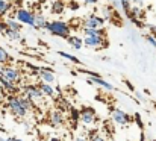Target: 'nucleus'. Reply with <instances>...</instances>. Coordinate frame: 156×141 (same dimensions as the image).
Returning <instances> with one entry per match:
<instances>
[{
  "mask_svg": "<svg viewBox=\"0 0 156 141\" xmlns=\"http://www.w3.org/2000/svg\"><path fill=\"white\" fill-rule=\"evenodd\" d=\"M6 106L14 117L26 118L30 114V111L34 109L35 103L23 94H8L6 96Z\"/></svg>",
  "mask_w": 156,
  "mask_h": 141,
  "instance_id": "nucleus-1",
  "label": "nucleus"
},
{
  "mask_svg": "<svg viewBox=\"0 0 156 141\" xmlns=\"http://www.w3.org/2000/svg\"><path fill=\"white\" fill-rule=\"evenodd\" d=\"M46 31L49 34H52L53 37H59L62 40H68V37H71V27L68 23L62 21V20H52L47 23Z\"/></svg>",
  "mask_w": 156,
  "mask_h": 141,
  "instance_id": "nucleus-2",
  "label": "nucleus"
},
{
  "mask_svg": "<svg viewBox=\"0 0 156 141\" xmlns=\"http://www.w3.org/2000/svg\"><path fill=\"white\" fill-rule=\"evenodd\" d=\"M20 91H21L23 96H26L27 99H30L35 105L41 103L43 99H44V93L41 91V88H40L38 84H26V85L21 87Z\"/></svg>",
  "mask_w": 156,
  "mask_h": 141,
  "instance_id": "nucleus-3",
  "label": "nucleus"
},
{
  "mask_svg": "<svg viewBox=\"0 0 156 141\" xmlns=\"http://www.w3.org/2000/svg\"><path fill=\"white\" fill-rule=\"evenodd\" d=\"M106 34L102 32V34H94V35H83V44L87 47H91V49H105L108 47V41L105 40Z\"/></svg>",
  "mask_w": 156,
  "mask_h": 141,
  "instance_id": "nucleus-4",
  "label": "nucleus"
},
{
  "mask_svg": "<svg viewBox=\"0 0 156 141\" xmlns=\"http://www.w3.org/2000/svg\"><path fill=\"white\" fill-rule=\"evenodd\" d=\"M0 78H5V79H8V81H11L14 84H20V81H21V71H20L18 67H14V65L6 64V65H2L0 67Z\"/></svg>",
  "mask_w": 156,
  "mask_h": 141,
  "instance_id": "nucleus-5",
  "label": "nucleus"
},
{
  "mask_svg": "<svg viewBox=\"0 0 156 141\" xmlns=\"http://www.w3.org/2000/svg\"><path fill=\"white\" fill-rule=\"evenodd\" d=\"M15 18H17L21 24H24V26H27V27H37V26H35L37 14L32 12V11H29V9H24V8L17 9V12H15Z\"/></svg>",
  "mask_w": 156,
  "mask_h": 141,
  "instance_id": "nucleus-6",
  "label": "nucleus"
},
{
  "mask_svg": "<svg viewBox=\"0 0 156 141\" xmlns=\"http://www.w3.org/2000/svg\"><path fill=\"white\" fill-rule=\"evenodd\" d=\"M111 120H112V123H115V125H118V126H127L133 118H132L127 112H124L123 109L114 108V109L111 111Z\"/></svg>",
  "mask_w": 156,
  "mask_h": 141,
  "instance_id": "nucleus-7",
  "label": "nucleus"
},
{
  "mask_svg": "<svg viewBox=\"0 0 156 141\" xmlns=\"http://www.w3.org/2000/svg\"><path fill=\"white\" fill-rule=\"evenodd\" d=\"M96 118H97V114H96V109L93 106L80 108V121H82V125L93 126L96 123Z\"/></svg>",
  "mask_w": 156,
  "mask_h": 141,
  "instance_id": "nucleus-8",
  "label": "nucleus"
},
{
  "mask_svg": "<svg viewBox=\"0 0 156 141\" xmlns=\"http://www.w3.org/2000/svg\"><path fill=\"white\" fill-rule=\"evenodd\" d=\"M105 26V17L91 14L88 17L83 18L82 21V27H90V29H102Z\"/></svg>",
  "mask_w": 156,
  "mask_h": 141,
  "instance_id": "nucleus-9",
  "label": "nucleus"
},
{
  "mask_svg": "<svg viewBox=\"0 0 156 141\" xmlns=\"http://www.w3.org/2000/svg\"><path fill=\"white\" fill-rule=\"evenodd\" d=\"M0 88H2L3 94H6V96L8 94H18V91L21 90L18 87V84H14V82H11L5 78H0Z\"/></svg>",
  "mask_w": 156,
  "mask_h": 141,
  "instance_id": "nucleus-10",
  "label": "nucleus"
},
{
  "mask_svg": "<svg viewBox=\"0 0 156 141\" xmlns=\"http://www.w3.org/2000/svg\"><path fill=\"white\" fill-rule=\"evenodd\" d=\"M37 74H38V78L41 79V82H47V84H55V81H56L55 71H53V70H50V68L38 67V70H37Z\"/></svg>",
  "mask_w": 156,
  "mask_h": 141,
  "instance_id": "nucleus-11",
  "label": "nucleus"
},
{
  "mask_svg": "<svg viewBox=\"0 0 156 141\" xmlns=\"http://www.w3.org/2000/svg\"><path fill=\"white\" fill-rule=\"evenodd\" d=\"M49 123H50V126L53 128H59V126H62L64 123H65V117H64V112L62 111H52L50 114H49Z\"/></svg>",
  "mask_w": 156,
  "mask_h": 141,
  "instance_id": "nucleus-12",
  "label": "nucleus"
},
{
  "mask_svg": "<svg viewBox=\"0 0 156 141\" xmlns=\"http://www.w3.org/2000/svg\"><path fill=\"white\" fill-rule=\"evenodd\" d=\"M88 82L90 84H94V85H99L100 88H105L106 91H115V87L109 82H106L103 78H88Z\"/></svg>",
  "mask_w": 156,
  "mask_h": 141,
  "instance_id": "nucleus-13",
  "label": "nucleus"
},
{
  "mask_svg": "<svg viewBox=\"0 0 156 141\" xmlns=\"http://www.w3.org/2000/svg\"><path fill=\"white\" fill-rule=\"evenodd\" d=\"M38 85H40L41 91L44 93V96H46V97H55L56 91H55V88H53L52 84H47V82H41V84H38Z\"/></svg>",
  "mask_w": 156,
  "mask_h": 141,
  "instance_id": "nucleus-14",
  "label": "nucleus"
},
{
  "mask_svg": "<svg viewBox=\"0 0 156 141\" xmlns=\"http://www.w3.org/2000/svg\"><path fill=\"white\" fill-rule=\"evenodd\" d=\"M68 44L73 47V49H76V50H80L82 46H83V40L80 38V37H77V35H71V37H68Z\"/></svg>",
  "mask_w": 156,
  "mask_h": 141,
  "instance_id": "nucleus-15",
  "label": "nucleus"
},
{
  "mask_svg": "<svg viewBox=\"0 0 156 141\" xmlns=\"http://www.w3.org/2000/svg\"><path fill=\"white\" fill-rule=\"evenodd\" d=\"M64 9H65V3L62 0H55L50 6L52 14H64Z\"/></svg>",
  "mask_w": 156,
  "mask_h": 141,
  "instance_id": "nucleus-16",
  "label": "nucleus"
},
{
  "mask_svg": "<svg viewBox=\"0 0 156 141\" xmlns=\"http://www.w3.org/2000/svg\"><path fill=\"white\" fill-rule=\"evenodd\" d=\"M6 24H8V29H11V31H20V32H21L23 24H21L17 18H8V20H6Z\"/></svg>",
  "mask_w": 156,
  "mask_h": 141,
  "instance_id": "nucleus-17",
  "label": "nucleus"
},
{
  "mask_svg": "<svg viewBox=\"0 0 156 141\" xmlns=\"http://www.w3.org/2000/svg\"><path fill=\"white\" fill-rule=\"evenodd\" d=\"M5 35H6L11 41H21V40H23L20 31H11V29H8V31L5 32Z\"/></svg>",
  "mask_w": 156,
  "mask_h": 141,
  "instance_id": "nucleus-18",
  "label": "nucleus"
},
{
  "mask_svg": "<svg viewBox=\"0 0 156 141\" xmlns=\"http://www.w3.org/2000/svg\"><path fill=\"white\" fill-rule=\"evenodd\" d=\"M58 55H59L61 58H64V59H67V61L73 62V64H80V59H79V58H76V56H73V55H70V53H67V52L58 50Z\"/></svg>",
  "mask_w": 156,
  "mask_h": 141,
  "instance_id": "nucleus-19",
  "label": "nucleus"
},
{
  "mask_svg": "<svg viewBox=\"0 0 156 141\" xmlns=\"http://www.w3.org/2000/svg\"><path fill=\"white\" fill-rule=\"evenodd\" d=\"M70 118L73 121L74 126H77V121H80V109H76V108H70Z\"/></svg>",
  "mask_w": 156,
  "mask_h": 141,
  "instance_id": "nucleus-20",
  "label": "nucleus"
},
{
  "mask_svg": "<svg viewBox=\"0 0 156 141\" xmlns=\"http://www.w3.org/2000/svg\"><path fill=\"white\" fill-rule=\"evenodd\" d=\"M47 20H46V17L44 15H41V14H37V21H35V26H37V29L40 31V29H46V26H47Z\"/></svg>",
  "mask_w": 156,
  "mask_h": 141,
  "instance_id": "nucleus-21",
  "label": "nucleus"
},
{
  "mask_svg": "<svg viewBox=\"0 0 156 141\" xmlns=\"http://www.w3.org/2000/svg\"><path fill=\"white\" fill-rule=\"evenodd\" d=\"M120 5H121V9L124 11V14L129 17V14L132 12V8H133L132 0H120Z\"/></svg>",
  "mask_w": 156,
  "mask_h": 141,
  "instance_id": "nucleus-22",
  "label": "nucleus"
},
{
  "mask_svg": "<svg viewBox=\"0 0 156 141\" xmlns=\"http://www.w3.org/2000/svg\"><path fill=\"white\" fill-rule=\"evenodd\" d=\"M9 61H11L9 53L6 52V49H3V47L0 46V65H6Z\"/></svg>",
  "mask_w": 156,
  "mask_h": 141,
  "instance_id": "nucleus-23",
  "label": "nucleus"
},
{
  "mask_svg": "<svg viewBox=\"0 0 156 141\" xmlns=\"http://www.w3.org/2000/svg\"><path fill=\"white\" fill-rule=\"evenodd\" d=\"M9 9H11L9 0H0V17L6 15V14L9 12Z\"/></svg>",
  "mask_w": 156,
  "mask_h": 141,
  "instance_id": "nucleus-24",
  "label": "nucleus"
},
{
  "mask_svg": "<svg viewBox=\"0 0 156 141\" xmlns=\"http://www.w3.org/2000/svg\"><path fill=\"white\" fill-rule=\"evenodd\" d=\"M133 121L138 125V128H140L141 131L144 129V123H143V120H141V115H140L138 112H135V115H133Z\"/></svg>",
  "mask_w": 156,
  "mask_h": 141,
  "instance_id": "nucleus-25",
  "label": "nucleus"
},
{
  "mask_svg": "<svg viewBox=\"0 0 156 141\" xmlns=\"http://www.w3.org/2000/svg\"><path fill=\"white\" fill-rule=\"evenodd\" d=\"M146 41H147V43H149L152 47H155V49H156V35H152V34L146 35Z\"/></svg>",
  "mask_w": 156,
  "mask_h": 141,
  "instance_id": "nucleus-26",
  "label": "nucleus"
},
{
  "mask_svg": "<svg viewBox=\"0 0 156 141\" xmlns=\"http://www.w3.org/2000/svg\"><path fill=\"white\" fill-rule=\"evenodd\" d=\"M88 141H106V140H105V137L102 134H91Z\"/></svg>",
  "mask_w": 156,
  "mask_h": 141,
  "instance_id": "nucleus-27",
  "label": "nucleus"
},
{
  "mask_svg": "<svg viewBox=\"0 0 156 141\" xmlns=\"http://www.w3.org/2000/svg\"><path fill=\"white\" fill-rule=\"evenodd\" d=\"M88 78H102V74L100 73H96V71H91V70H85L83 71Z\"/></svg>",
  "mask_w": 156,
  "mask_h": 141,
  "instance_id": "nucleus-28",
  "label": "nucleus"
},
{
  "mask_svg": "<svg viewBox=\"0 0 156 141\" xmlns=\"http://www.w3.org/2000/svg\"><path fill=\"white\" fill-rule=\"evenodd\" d=\"M8 31V24H6V20H0V34H5Z\"/></svg>",
  "mask_w": 156,
  "mask_h": 141,
  "instance_id": "nucleus-29",
  "label": "nucleus"
},
{
  "mask_svg": "<svg viewBox=\"0 0 156 141\" xmlns=\"http://www.w3.org/2000/svg\"><path fill=\"white\" fill-rule=\"evenodd\" d=\"M21 125H23V128H24L26 131H30V129H32V125H30L27 120H23V121H21Z\"/></svg>",
  "mask_w": 156,
  "mask_h": 141,
  "instance_id": "nucleus-30",
  "label": "nucleus"
},
{
  "mask_svg": "<svg viewBox=\"0 0 156 141\" xmlns=\"http://www.w3.org/2000/svg\"><path fill=\"white\" fill-rule=\"evenodd\" d=\"M135 96H136V100H138V102H146V100H147V99H146L143 94L138 93V91H135Z\"/></svg>",
  "mask_w": 156,
  "mask_h": 141,
  "instance_id": "nucleus-31",
  "label": "nucleus"
},
{
  "mask_svg": "<svg viewBox=\"0 0 156 141\" xmlns=\"http://www.w3.org/2000/svg\"><path fill=\"white\" fill-rule=\"evenodd\" d=\"M132 5H133V6H140V8H143L144 0H132Z\"/></svg>",
  "mask_w": 156,
  "mask_h": 141,
  "instance_id": "nucleus-32",
  "label": "nucleus"
},
{
  "mask_svg": "<svg viewBox=\"0 0 156 141\" xmlns=\"http://www.w3.org/2000/svg\"><path fill=\"white\" fill-rule=\"evenodd\" d=\"M149 31L152 35H156V24H149Z\"/></svg>",
  "mask_w": 156,
  "mask_h": 141,
  "instance_id": "nucleus-33",
  "label": "nucleus"
},
{
  "mask_svg": "<svg viewBox=\"0 0 156 141\" xmlns=\"http://www.w3.org/2000/svg\"><path fill=\"white\" fill-rule=\"evenodd\" d=\"M124 84H126V87H127V88H129V90H130V91H135V88H133V85H132V84H130V82H129V81H127V79H126V81H124Z\"/></svg>",
  "mask_w": 156,
  "mask_h": 141,
  "instance_id": "nucleus-34",
  "label": "nucleus"
},
{
  "mask_svg": "<svg viewBox=\"0 0 156 141\" xmlns=\"http://www.w3.org/2000/svg\"><path fill=\"white\" fill-rule=\"evenodd\" d=\"M87 5H97L99 3V0H83Z\"/></svg>",
  "mask_w": 156,
  "mask_h": 141,
  "instance_id": "nucleus-35",
  "label": "nucleus"
},
{
  "mask_svg": "<svg viewBox=\"0 0 156 141\" xmlns=\"http://www.w3.org/2000/svg\"><path fill=\"white\" fill-rule=\"evenodd\" d=\"M74 141H88V140H87L85 137H76V138H74Z\"/></svg>",
  "mask_w": 156,
  "mask_h": 141,
  "instance_id": "nucleus-36",
  "label": "nucleus"
},
{
  "mask_svg": "<svg viewBox=\"0 0 156 141\" xmlns=\"http://www.w3.org/2000/svg\"><path fill=\"white\" fill-rule=\"evenodd\" d=\"M0 141H12L11 137H8V138H3V137H0Z\"/></svg>",
  "mask_w": 156,
  "mask_h": 141,
  "instance_id": "nucleus-37",
  "label": "nucleus"
},
{
  "mask_svg": "<svg viewBox=\"0 0 156 141\" xmlns=\"http://www.w3.org/2000/svg\"><path fill=\"white\" fill-rule=\"evenodd\" d=\"M12 138V141H24V140H21V138H18V137H11Z\"/></svg>",
  "mask_w": 156,
  "mask_h": 141,
  "instance_id": "nucleus-38",
  "label": "nucleus"
},
{
  "mask_svg": "<svg viewBox=\"0 0 156 141\" xmlns=\"http://www.w3.org/2000/svg\"><path fill=\"white\" fill-rule=\"evenodd\" d=\"M50 141H61V138H58V137H52Z\"/></svg>",
  "mask_w": 156,
  "mask_h": 141,
  "instance_id": "nucleus-39",
  "label": "nucleus"
}]
</instances>
